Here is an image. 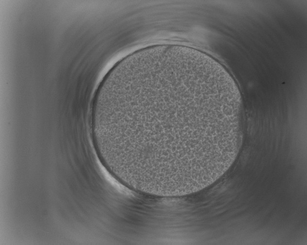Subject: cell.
I'll use <instances>...</instances> for the list:
<instances>
[{
    "label": "cell",
    "instance_id": "6da1fadb",
    "mask_svg": "<svg viewBox=\"0 0 307 245\" xmlns=\"http://www.w3.org/2000/svg\"><path fill=\"white\" fill-rule=\"evenodd\" d=\"M93 136L141 180L188 186L221 172L242 142V103L226 70L188 49L137 55L102 84L91 116Z\"/></svg>",
    "mask_w": 307,
    "mask_h": 245
}]
</instances>
